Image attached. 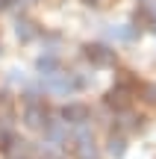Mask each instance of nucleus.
<instances>
[{
  "instance_id": "nucleus-1",
  "label": "nucleus",
  "mask_w": 156,
  "mask_h": 159,
  "mask_svg": "<svg viewBox=\"0 0 156 159\" xmlns=\"http://www.w3.org/2000/svg\"><path fill=\"white\" fill-rule=\"evenodd\" d=\"M133 94H136V83L130 77H121L118 85H112V89L106 91V103L115 106V109H127L130 100H133Z\"/></svg>"
},
{
  "instance_id": "nucleus-2",
  "label": "nucleus",
  "mask_w": 156,
  "mask_h": 159,
  "mask_svg": "<svg viewBox=\"0 0 156 159\" xmlns=\"http://www.w3.org/2000/svg\"><path fill=\"white\" fill-rule=\"evenodd\" d=\"M86 59L97 68H109V65H115V50L106 44H86Z\"/></svg>"
},
{
  "instance_id": "nucleus-3",
  "label": "nucleus",
  "mask_w": 156,
  "mask_h": 159,
  "mask_svg": "<svg viewBox=\"0 0 156 159\" xmlns=\"http://www.w3.org/2000/svg\"><path fill=\"white\" fill-rule=\"evenodd\" d=\"M24 124L33 127V130H38V127L47 124V109L41 106V103H27V109H24Z\"/></svg>"
},
{
  "instance_id": "nucleus-4",
  "label": "nucleus",
  "mask_w": 156,
  "mask_h": 159,
  "mask_svg": "<svg viewBox=\"0 0 156 159\" xmlns=\"http://www.w3.org/2000/svg\"><path fill=\"white\" fill-rule=\"evenodd\" d=\"M62 121L65 124H86L88 121V106H82V103H68V106L62 109Z\"/></svg>"
},
{
  "instance_id": "nucleus-5",
  "label": "nucleus",
  "mask_w": 156,
  "mask_h": 159,
  "mask_svg": "<svg viewBox=\"0 0 156 159\" xmlns=\"http://www.w3.org/2000/svg\"><path fill=\"white\" fill-rule=\"evenodd\" d=\"M15 33H18V39H21V41H33L35 35H38V30H35L33 21H18V30H15Z\"/></svg>"
},
{
  "instance_id": "nucleus-6",
  "label": "nucleus",
  "mask_w": 156,
  "mask_h": 159,
  "mask_svg": "<svg viewBox=\"0 0 156 159\" xmlns=\"http://www.w3.org/2000/svg\"><path fill=\"white\" fill-rule=\"evenodd\" d=\"M35 65H38V71H44V74H56L59 71V59L56 56H41Z\"/></svg>"
},
{
  "instance_id": "nucleus-7",
  "label": "nucleus",
  "mask_w": 156,
  "mask_h": 159,
  "mask_svg": "<svg viewBox=\"0 0 156 159\" xmlns=\"http://www.w3.org/2000/svg\"><path fill=\"white\" fill-rule=\"evenodd\" d=\"M106 150H109L112 156H124V150H127V144H124V139H121V136H118V139L112 136V139H109V148H106Z\"/></svg>"
},
{
  "instance_id": "nucleus-8",
  "label": "nucleus",
  "mask_w": 156,
  "mask_h": 159,
  "mask_svg": "<svg viewBox=\"0 0 156 159\" xmlns=\"http://www.w3.org/2000/svg\"><path fill=\"white\" fill-rule=\"evenodd\" d=\"M141 97H145L147 103H156V85L153 83H145V85H141Z\"/></svg>"
},
{
  "instance_id": "nucleus-9",
  "label": "nucleus",
  "mask_w": 156,
  "mask_h": 159,
  "mask_svg": "<svg viewBox=\"0 0 156 159\" xmlns=\"http://www.w3.org/2000/svg\"><path fill=\"white\" fill-rule=\"evenodd\" d=\"M86 3H88V6H103L106 0H86Z\"/></svg>"
},
{
  "instance_id": "nucleus-10",
  "label": "nucleus",
  "mask_w": 156,
  "mask_h": 159,
  "mask_svg": "<svg viewBox=\"0 0 156 159\" xmlns=\"http://www.w3.org/2000/svg\"><path fill=\"white\" fill-rule=\"evenodd\" d=\"M3 3H6V6H9V3H18V0H3Z\"/></svg>"
},
{
  "instance_id": "nucleus-11",
  "label": "nucleus",
  "mask_w": 156,
  "mask_h": 159,
  "mask_svg": "<svg viewBox=\"0 0 156 159\" xmlns=\"http://www.w3.org/2000/svg\"><path fill=\"white\" fill-rule=\"evenodd\" d=\"M0 9H6V3H3V0H0Z\"/></svg>"
}]
</instances>
